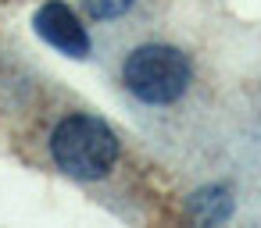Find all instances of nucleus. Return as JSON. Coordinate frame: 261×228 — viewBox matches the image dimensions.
I'll list each match as a JSON object with an SVG mask.
<instances>
[{
    "instance_id": "obj_3",
    "label": "nucleus",
    "mask_w": 261,
    "mask_h": 228,
    "mask_svg": "<svg viewBox=\"0 0 261 228\" xmlns=\"http://www.w3.org/2000/svg\"><path fill=\"white\" fill-rule=\"evenodd\" d=\"M33 25H36V32H40L50 47H58L61 54H68V57H86V54H90V36H86V29L79 25V18H75L65 4H58V0H50V4H43V8L36 11Z\"/></svg>"
},
{
    "instance_id": "obj_5",
    "label": "nucleus",
    "mask_w": 261,
    "mask_h": 228,
    "mask_svg": "<svg viewBox=\"0 0 261 228\" xmlns=\"http://www.w3.org/2000/svg\"><path fill=\"white\" fill-rule=\"evenodd\" d=\"M93 18H118L133 8V0H83Z\"/></svg>"
},
{
    "instance_id": "obj_2",
    "label": "nucleus",
    "mask_w": 261,
    "mask_h": 228,
    "mask_svg": "<svg viewBox=\"0 0 261 228\" xmlns=\"http://www.w3.org/2000/svg\"><path fill=\"white\" fill-rule=\"evenodd\" d=\"M190 75H193V68H190L186 54H179L175 47H165V43L136 47L122 64V79H125L129 93L143 104L179 100L190 86Z\"/></svg>"
},
{
    "instance_id": "obj_1",
    "label": "nucleus",
    "mask_w": 261,
    "mask_h": 228,
    "mask_svg": "<svg viewBox=\"0 0 261 228\" xmlns=\"http://www.w3.org/2000/svg\"><path fill=\"white\" fill-rule=\"evenodd\" d=\"M50 157L65 175L75 178H100L118 160V139L115 132L86 114L65 118L50 136Z\"/></svg>"
},
{
    "instance_id": "obj_4",
    "label": "nucleus",
    "mask_w": 261,
    "mask_h": 228,
    "mask_svg": "<svg viewBox=\"0 0 261 228\" xmlns=\"http://www.w3.org/2000/svg\"><path fill=\"white\" fill-rule=\"evenodd\" d=\"M193 210L200 214V221H222V217L232 210V203H229V196H225L222 189H207V192H197Z\"/></svg>"
}]
</instances>
